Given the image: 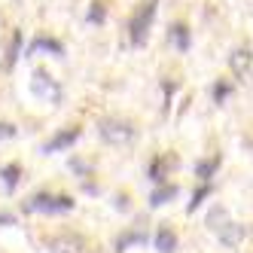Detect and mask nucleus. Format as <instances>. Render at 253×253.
<instances>
[{
  "mask_svg": "<svg viewBox=\"0 0 253 253\" xmlns=\"http://www.w3.org/2000/svg\"><path fill=\"white\" fill-rule=\"evenodd\" d=\"M77 208L74 202V195H58V192H37V195H31L22 202V211L25 213H49V216H55V213H70Z\"/></svg>",
  "mask_w": 253,
  "mask_h": 253,
  "instance_id": "nucleus-1",
  "label": "nucleus"
},
{
  "mask_svg": "<svg viewBox=\"0 0 253 253\" xmlns=\"http://www.w3.org/2000/svg\"><path fill=\"white\" fill-rule=\"evenodd\" d=\"M208 226H211V232H216L220 244L229 247V250H235V247L244 241V235H247V229H244L241 223H232L229 213H226V208H220V205L208 213Z\"/></svg>",
  "mask_w": 253,
  "mask_h": 253,
  "instance_id": "nucleus-2",
  "label": "nucleus"
},
{
  "mask_svg": "<svg viewBox=\"0 0 253 253\" xmlns=\"http://www.w3.org/2000/svg\"><path fill=\"white\" fill-rule=\"evenodd\" d=\"M98 137L107 143V147H131L134 137H137V128H134L128 119L107 116V119L98 122Z\"/></svg>",
  "mask_w": 253,
  "mask_h": 253,
  "instance_id": "nucleus-3",
  "label": "nucleus"
},
{
  "mask_svg": "<svg viewBox=\"0 0 253 253\" xmlns=\"http://www.w3.org/2000/svg\"><path fill=\"white\" fill-rule=\"evenodd\" d=\"M156 6H159V0H147V3H140V6L131 12L128 40H131L134 49L147 46V40H150V28H153V19H156Z\"/></svg>",
  "mask_w": 253,
  "mask_h": 253,
  "instance_id": "nucleus-4",
  "label": "nucleus"
},
{
  "mask_svg": "<svg viewBox=\"0 0 253 253\" xmlns=\"http://www.w3.org/2000/svg\"><path fill=\"white\" fill-rule=\"evenodd\" d=\"M31 95L34 98H40L43 104H61V85H58V80L55 77H49V70H43V67H37L31 74Z\"/></svg>",
  "mask_w": 253,
  "mask_h": 253,
  "instance_id": "nucleus-5",
  "label": "nucleus"
},
{
  "mask_svg": "<svg viewBox=\"0 0 253 253\" xmlns=\"http://www.w3.org/2000/svg\"><path fill=\"white\" fill-rule=\"evenodd\" d=\"M177 165H180V159L174 156V153H159L153 162H150V168H147V177L153 180L156 186H162V183H171V171H177Z\"/></svg>",
  "mask_w": 253,
  "mask_h": 253,
  "instance_id": "nucleus-6",
  "label": "nucleus"
},
{
  "mask_svg": "<svg viewBox=\"0 0 253 253\" xmlns=\"http://www.w3.org/2000/svg\"><path fill=\"white\" fill-rule=\"evenodd\" d=\"M25 58H34V55H52V58H64V46L55 40V37H46V34H37L31 40V46L22 52Z\"/></svg>",
  "mask_w": 253,
  "mask_h": 253,
  "instance_id": "nucleus-7",
  "label": "nucleus"
},
{
  "mask_svg": "<svg viewBox=\"0 0 253 253\" xmlns=\"http://www.w3.org/2000/svg\"><path fill=\"white\" fill-rule=\"evenodd\" d=\"M49 253H92V250H88V241L83 235L64 232V235H55L49 241Z\"/></svg>",
  "mask_w": 253,
  "mask_h": 253,
  "instance_id": "nucleus-8",
  "label": "nucleus"
},
{
  "mask_svg": "<svg viewBox=\"0 0 253 253\" xmlns=\"http://www.w3.org/2000/svg\"><path fill=\"white\" fill-rule=\"evenodd\" d=\"M80 128H77V125H67V128H61L58 134H52L46 143H43V147H40V153H61V150H67V147H74V143L80 140Z\"/></svg>",
  "mask_w": 253,
  "mask_h": 253,
  "instance_id": "nucleus-9",
  "label": "nucleus"
},
{
  "mask_svg": "<svg viewBox=\"0 0 253 253\" xmlns=\"http://www.w3.org/2000/svg\"><path fill=\"white\" fill-rule=\"evenodd\" d=\"M134 244H147V229H143V226H128L125 232H119L116 241H113V250L116 253H125V250L134 247Z\"/></svg>",
  "mask_w": 253,
  "mask_h": 253,
  "instance_id": "nucleus-10",
  "label": "nucleus"
},
{
  "mask_svg": "<svg viewBox=\"0 0 253 253\" xmlns=\"http://www.w3.org/2000/svg\"><path fill=\"white\" fill-rule=\"evenodd\" d=\"M250 64H253V55H250L247 46H238V49L229 55V67H232V74L238 77V80H244V77L250 74Z\"/></svg>",
  "mask_w": 253,
  "mask_h": 253,
  "instance_id": "nucleus-11",
  "label": "nucleus"
},
{
  "mask_svg": "<svg viewBox=\"0 0 253 253\" xmlns=\"http://www.w3.org/2000/svg\"><path fill=\"white\" fill-rule=\"evenodd\" d=\"M220 162H223V156H220V153H213V156H208V159H198V162H195V177L202 180V183H211V177L216 174Z\"/></svg>",
  "mask_w": 253,
  "mask_h": 253,
  "instance_id": "nucleus-12",
  "label": "nucleus"
},
{
  "mask_svg": "<svg viewBox=\"0 0 253 253\" xmlns=\"http://www.w3.org/2000/svg\"><path fill=\"white\" fill-rule=\"evenodd\" d=\"M156 250L159 253H174L177 250V232L171 226H159V232H156Z\"/></svg>",
  "mask_w": 253,
  "mask_h": 253,
  "instance_id": "nucleus-13",
  "label": "nucleus"
},
{
  "mask_svg": "<svg viewBox=\"0 0 253 253\" xmlns=\"http://www.w3.org/2000/svg\"><path fill=\"white\" fill-rule=\"evenodd\" d=\"M177 192H180V189H177L174 183H162V186H156V189L150 192V208H162V205L174 202Z\"/></svg>",
  "mask_w": 253,
  "mask_h": 253,
  "instance_id": "nucleus-14",
  "label": "nucleus"
},
{
  "mask_svg": "<svg viewBox=\"0 0 253 253\" xmlns=\"http://www.w3.org/2000/svg\"><path fill=\"white\" fill-rule=\"evenodd\" d=\"M189 28L183 25V22H177V25H171V31H168V43H174V49L177 52H186L189 49Z\"/></svg>",
  "mask_w": 253,
  "mask_h": 253,
  "instance_id": "nucleus-15",
  "label": "nucleus"
},
{
  "mask_svg": "<svg viewBox=\"0 0 253 253\" xmlns=\"http://www.w3.org/2000/svg\"><path fill=\"white\" fill-rule=\"evenodd\" d=\"M0 180H3L6 192H12L15 186H19V180H22V165H19V162H9V165H3V168H0Z\"/></svg>",
  "mask_w": 253,
  "mask_h": 253,
  "instance_id": "nucleus-16",
  "label": "nucleus"
},
{
  "mask_svg": "<svg viewBox=\"0 0 253 253\" xmlns=\"http://www.w3.org/2000/svg\"><path fill=\"white\" fill-rule=\"evenodd\" d=\"M19 55H22V31H12L9 49H6V61H3V70H12L15 61H19Z\"/></svg>",
  "mask_w": 253,
  "mask_h": 253,
  "instance_id": "nucleus-17",
  "label": "nucleus"
},
{
  "mask_svg": "<svg viewBox=\"0 0 253 253\" xmlns=\"http://www.w3.org/2000/svg\"><path fill=\"white\" fill-rule=\"evenodd\" d=\"M213 195V183H202V186H198L195 192H192V202H189V213H195V208H202L205 205V198H211Z\"/></svg>",
  "mask_w": 253,
  "mask_h": 253,
  "instance_id": "nucleus-18",
  "label": "nucleus"
},
{
  "mask_svg": "<svg viewBox=\"0 0 253 253\" xmlns=\"http://www.w3.org/2000/svg\"><path fill=\"white\" fill-rule=\"evenodd\" d=\"M211 95H213V104H226V98L232 95V85H229L226 80H220V83L211 88Z\"/></svg>",
  "mask_w": 253,
  "mask_h": 253,
  "instance_id": "nucleus-19",
  "label": "nucleus"
},
{
  "mask_svg": "<svg viewBox=\"0 0 253 253\" xmlns=\"http://www.w3.org/2000/svg\"><path fill=\"white\" fill-rule=\"evenodd\" d=\"M104 15H107L104 3H98V0H95V3H92V9H88V15H85V19H88V25H101V22H104Z\"/></svg>",
  "mask_w": 253,
  "mask_h": 253,
  "instance_id": "nucleus-20",
  "label": "nucleus"
},
{
  "mask_svg": "<svg viewBox=\"0 0 253 253\" xmlns=\"http://www.w3.org/2000/svg\"><path fill=\"white\" fill-rule=\"evenodd\" d=\"M70 171H77V174H83V177H88V174H92V168H88V162H83V159H70Z\"/></svg>",
  "mask_w": 253,
  "mask_h": 253,
  "instance_id": "nucleus-21",
  "label": "nucleus"
},
{
  "mask_svg": "<svg viewBox=\"0 0 253 253\" xmlns=\"http://www.w3.org/2000/svg\"><path fill=\"white\" fill-rule=\"evenodd\" d=\"M15 137V125L12 122H0V140H9Z\"/></svg>",
  "mask_w": 253,
  "mask_h": 253,
  "instance_id": "nucleus-22",
  "label": "nucleus"
},
{
  "mask_svg": "<svg viewBox=\"0 0 253 253\" xmlns=\"http://www.w3.org/2000/svg\"><path fill=\"white\" fill-rule=\"evenodd\" d=\"M3 226H15V216L12 213H0V229Z\"/></svg>",
  "mask_w": 253,
  "mask_h": 253,
  "instance_id": "nucleus-23",
  "label": "nucleus"
}]
</instances>
